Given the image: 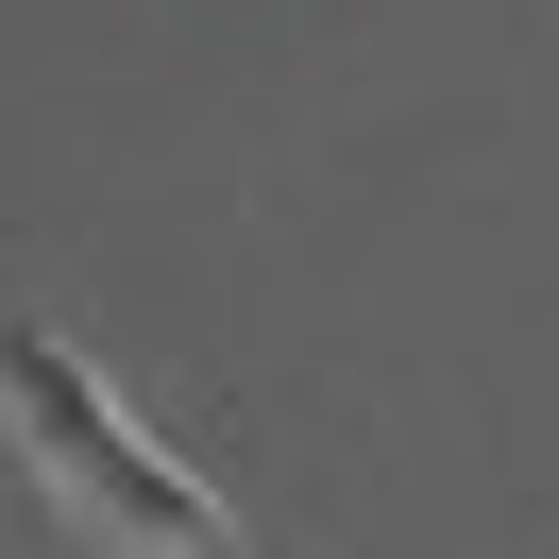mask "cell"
<instances>
[{
    "instance_id": "6da1fadb",
    "label": "cell",
    "mask_w": 559,
    "mask_h": 559,
    "mask_svg": "<svg viewBox=\"0 0 559 559\" xmlns=\"http://www.w3.org/2000/svg\"><path fill=\"white\" fill-rule=\"evenodd\" d=\"M0 441H17V475L51 491V525H69L85 559H238L221 475H187V457L119 407L69 322H0Z\"/></svg>"
}]
</instances>
